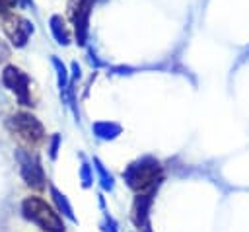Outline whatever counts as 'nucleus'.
I'll return each instance as SVG.
<instances>
[{"label":"nucleus","instance_id":"1","mask_svg":"<svg viewBox=\"0 0 249 232\" xmlns=\"http://www.w3.org/2000/svg\"><path fill=\"white\" fill-rule=\"evenodd\" d=\"M6 127L10 131V135L18 140V144L23 148V150H37L45 144L47 140V135H45V129L41 125V121L27 113V111H18L14 113L8 121H6Z\"/></svg>","mask_w":249,"mask_h":232},{"label":"nucleus","instance_id":"2","mask_svg":"<svg viewBox=\"0 0 249 232\" xmlns=\"http://www.w3.org/2000/svg\"><path fill=\"white\" fill-rule=\"evenodd\" d=\"M21 213L43 232H64V222L58 213L39 195H29L21 203Z\"/></svg>","mask_w":249,"mask_h":232},{"label":"nucleus","instance_id":"3","mask_svg":"<svg viewBox=\"0 0 249 232\" xmlns=\"http://www.w3.org/2000/svg\"><path fill=\"white\" fill-rule=\"evenodd\" d=\"M2 27L6 31V35L10 37V41L16 45V47H23L29 39V35L33 33V25L31 21H27L25 18L21 16H16V14H8L2 21Z\"/></svg>","mask_w":249,"mask_h":232},{"label":"nucleus","instance_id":"4","mask_svg":"<svg viewBox=\"0 0 249 232\" xmlns=\"http://www.w3.org/2000/svg\"><path fill=\"white\" fill-rule=\"evenodd\" d=\"M2 80H4V84L12 90V92H16V96L27 105V92H29V80H27V76L19 70V68H16V66H6V70H4V74H2Z\"/></svg>","mask_w":249,"mask_h":232},{"label":"nucleus","instance_id":"5","mask_svg":"<svg viewBox=\"0 0 249 232\" xmlns=\"http://www.w3.org/2000/svg\"><path fill=\"white\" fill-rule=\"evenodd\" d=\"M158 166H140L130 174V187L134 191H148L154 187V183H158Z\"/></svg>","mask_w":249,"mask_h":232},{"label":"nucleus","instance_id":"6","mask_svg":"<svg viewBox=\"0 0 249 232\" xmlns=\"http://www.w3.org/2000/svg\"><path fill=\"white\" fill-rule=\"evenodd\" d=\"M95 0H78V6L74 8V31L78 37V43L86 41L88 35V23H89V14L91 6Z\"/></svg>","mask_w":249,"mask_h":232},{"label":"nucleus","instance_id":"7","mask_svg":"<svg viewBox=\"0 0 249 232\" xmlns=\"http://www.w3.org/2000/svg\"><path fill=\"white\" fill-rule=\"evenodd\" d=\"M51 29L54 33V37L58 39V43H68V31H66V23L60 16H53L51 18Z\"/></svg>","mask_w":249,"mask_h":232},{"label":"nucleus","instance_id":"8","mask_svg":"<svg viewBox=\"0 0 249 232\" xmlns=\"http://www.w3.org/2000/svg\"><path fill=\"white\" fill-rule=\"evenodd\" d=\"M21 2H23V4H31V0H21Z\"/></svg>","mask_w":249,"mask_h":232}]
</instances>
